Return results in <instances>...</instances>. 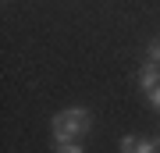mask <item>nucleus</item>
Wrapping results in <instances>:
<instances>
[{
    "label": "nucleus",
    "mask_w": 160,
    "mask_h": 153,
    "mask_svg": "<svg viewBox=\"0 0 160 153\" xmlns=\"http://www.w3.org/2000/svg\"><path fill=\"white\" fill-rule=\"evenodd\" d=\"M89 128H92V114L86 107H68V110L53 114V121H50L53 139H71V142H78Z\"/></svg>",
    "instance_id": "f257e3e1"
},
{
    "label": "nucleus",
    "mask_w": 160,
    "mask_h": 153,
    "mask_svg": "<svg viewBox=\"0 0 160 153\" xmlns=\"http://www.w3.org/2000/svg\"><path fill=\"white\" fill-rule=\"evenodd\" d=\"M118 150L121 153H157V139H146V135H121L118 142Z\"/></svg>",
    "instance_id": "f03ea898"
},
{
    "label": "nucleus",
    "mask_w": 160,
    "mask_h": 153,
    "mask_svg": "<svg viewBox=\"0 0 160 153\" xmlns=\"http://www.w3.org/2000/svg\"><path fill=\"white\" fill-rule=\"evenodd\" d=\"M157 85H160V64L157 61H146L142 71H139V89L149 93V89H157Z\"/></svg>",
    "instance_id": "7ed1b4c3"
},
{
    "label": "nucleus",
    "mask_w": 160,
    "mask_h": 153,
    "mask_svg": "<svg viewBox=\"0 0 160 153\" xmlns=\"http://www.w3.org/2000/svg\"><path fill=\"white\" fill-rule=\"evenodd\" d=\"M53 153H86V150L71 139H53Z\"/></svg>",
    "instance_id": "20e7f679"
},
{
    "label": "nucleus",
    "mask_w": 160,
    "mask_h": 153,
    "mask_svg": "<svg viewBox=\"0 0 160 153\" xmlns=\"http://www.w3.org/2000/svg\"><path fill=\"white\" fill-rule=\"evenodd\" d=\"M146 57H149V61H157V64H160V39H153V43L146 46Z\"/></svg>",
    "instance_id": "39448f33"
},
{
    "label": "nucleus",
    "mask_w": 160,
    "mask_h": 153,
    "mask_svg": "<svg viewBox=\"0 0 160 153\" xmlns=\"http://www.w3.org/2000/svg\"><path fill=\"white\" fill-rule=\"evenodd\" d=\"M146 100H149V107H157V110H160V85H157V89H149V93H146Z\"/></svg>",
    "instance_id": "423d86ee"
},
{
    "label": "nucleus",
    "mask_w": 160,
    "mask_h": 153,
    "mask_svg": "<svg viewBox=\"0 0 160 153\" xmlns=\"http://www.w3.org/2000/svg\"><path fill=\"white\" fill-rule=\"evenodd\" d=\"M157 146H160V135H157Z\"/></svg>",
    "instance_id": "0eeeda50"
}]
</instances>
